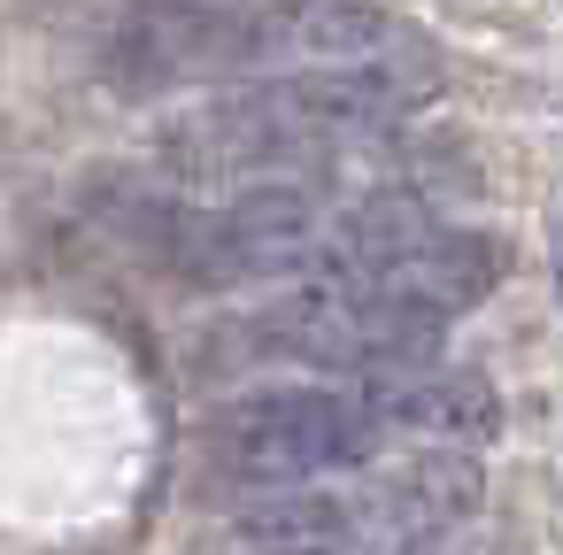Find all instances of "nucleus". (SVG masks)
<instances>
[{
	"mask_svg": "<svg viewBox=\"0 0 563 555\" xmlns=\"http://www.w3.org/2000/svg\"><path fill=\"white\" fill-rule=\"evenodd\" d=\"M555 293H563V240H555Z\"/></svg>",
	"mask_w": 563,
	"mask_h": 555,
	"instance_id": "obj_5",
	"label": "nucleus"
},
{
	"mask_svg": "<svg viewBox=\"0 0 563 555\" xmlns=\"http://www.w3.org/2000/svg\"><path fill=\"white\" fill-rule=\"evenodd\" d=\"M501 270H509V255H501V240L494 232H463V224H432L394 270H378V278H363V286H386L401 309H417L424 324H455L463 309H478L494 286H501Z\"/></svg>",
	"mask_w": 563,
	"mask_h": 555,
	"instance_id": "obj_4",
	"label": "nucleus"
},
{
	"mask_svg": "<svg viewBox=\"0 0 563 555\" xmlns=\"http://www.w3.org/2000/svg\"><path fill=\"white\" fill-rule=\"evenodd\" d=\"M401 55H424V40L371 0H132L101 32V78L132 101Z\"/></svg>",
	"mask_w": 563,
	"mask_h": 555,
	"instance_id": "obj_2",
	"label": "nucleus"
},
{
	"mask_svg": "<svg viewBox=\"0 0 563 555\" xmlns=\"http://www.w3.org/2000/svg\"><path fill=\"white\" fill-rule=\"evenodd\" d=\"M386 447H394V424H386L378 393L371 386H332V378L255 386L232 409H217V424H209V470L247 486L255 501L294 493V486L355 478V470L386 463Z\"/></svg>",
	"mask_w": 563,
	"mask_h": 555,
	"instance_id": "obj_3",
	"label": "nucleus"
},
{
	"mask_svg": "<svg viewBox=\"0 0 563 555\" xmlns=\"http://www.w3.org/2000/svg\"><path fill=\"white\" fill-rule=\"evenodd\" d=\"M432 47L401 63L363 70H286L255 86H224L201 109L170 116L155 140V163L186 193H247L286 178H324L371 155L424 93H432Z\"/></svg>",
	"mask_w": 563,
	"mask_h": 555,
	"instance_id": "obj_1",
	"label": "nucleus"
}]
</instances>
